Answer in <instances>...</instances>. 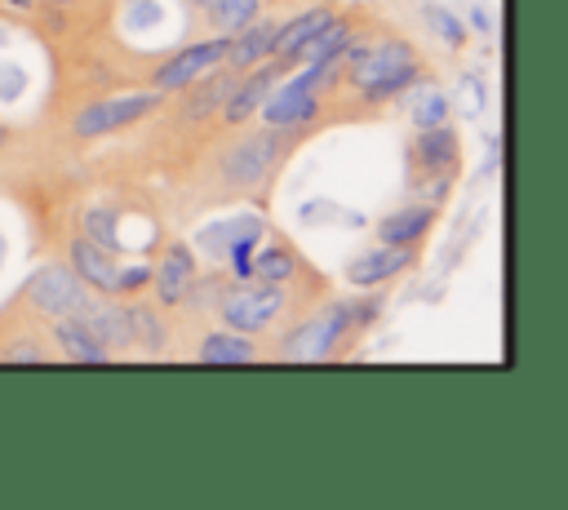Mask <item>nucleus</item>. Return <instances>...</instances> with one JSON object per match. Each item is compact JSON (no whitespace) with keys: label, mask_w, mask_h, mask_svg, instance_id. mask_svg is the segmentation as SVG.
<instances>
[{"label":"nucleus","mask_w":568,"mask_h":510,"mask_svg":"<svg viewBox=\"0 0 568 510\" xmlns=\"http://www.w3.org/2000/svg\"><path fill=\"white\" fill-rule=\"evenodd\" d=\"M351 84L364 102H390L395 93H404L408 84L422 80V62L413 53V44L404 40H377V44H346L342 49Z\"/></svg>","instance_id":"obj_1"},{"label":"nucleus","mask_w":568,"mask_h":510,"mask_svg":"<svg viewBox=\"0 0 568 510\" xmlns=\"http://www.w3.org/2000/svg\"><path fill=\"white\" fill-rule=\"evenodd\" d=\"M333 67L306 62V71L288 75L284 84H271V93L262 98V120L266 129H302L320 115V84L333 80Z\"/></svg>","instance_id":"obj_2"},{"label":"nucleus","mask_w":568,"mask_h":510,"mask_svg":"<svg viewBox=\"0 0 568 510\" xmlns=\"http://www.w3.org/2000/svg\"><path fill=\"white\" fill-rule=\"evenodd\" d=\"M355 328V302H328L324 310H315L311 319H302L284 341H280V359H302V364H315V359H328Z\"/></svg>","instance_id":"obj_3"},{"label":"nucleus","mask_w":568,"mask_h":510,"mask_svg":"<svg viewBox=\"0 0 568 510\" xmlns=\"http://www.w3.org/2000/svg\"><path fill=\"white\" fill-rule=\"evenodd\" d=\"M27 306L36 315H49V319H62V315H84V306L93 302L89 297V284L71 271V266H40L27 288H22Z\"/></svg>","instance_id":"obj_4"},{"label":"nucleus","mask_w":568,"mask_h":510,"mask_svg":"<svg viewBox=\"0 0 568 510\" xmlns=\"http://www.w3.org/2000/svg\"><path fill=\"white\" fill-rule=\"evenodd\" d=\"M222 319L235 333H262L266 324H275V315L284 310V284H257L244 279L240 288H231L222 302Z\"/></svg>","instance_id":"obj_5"},{"label":"nucleus","mask_w":568,"mask_h":510,"mask_svg":"<svg viewBox=\"0 0 568 510\" xmlns=\"http://www.w3.org/2000/svg\"><path fill=\"white\" fill-rule=\"evenodd\" d=\"M160 106V89H146V93H124V98H102L93 106H84L75 120H71V133L75 137H102V133H115L142 115H151Z\"/></svg>","instance_id":"obj_6"},{"label":"nucleus","mask_w":568,"mask_h":510,"mask_svg":"<svg viewBox=\"0 0 568 510\" xmlns=\"http://www.w3.org/2000/svg\"><path fill=\"white\" fill-rule=\"evenodd\" d=\"M226 58V35H217L213 31V40H195V44H186V49H178L155 75H151V84L160 89V93H178V89H191V80H200L209 67H217Z\"/></svg>","instance_id":"obj_7"},{"label":"nucleus","mask_w":568,"mask_h":510,"mask_svg":"<svg viewBox=\"0 0 568 510\" xmlns=\"http://www.w3.org/2000/svg\"><path fill=\"white\" fill-rule=\"evenodd\" d=\"M195 279H200V262H195L191 244H182V239H173V244L164 248L160 266H151V288H155V302H160L164 310L182 306V302L191 297Z\"/></svg>","instance_id":"obj_8"},{"label":"nucleus","mask_w":568,"mask_h":510,"mask_svg":"<svg viewBox=\"0 0 568 510\" xmlns=\"http://www.w3.org/2000/svg\"><path fill=\"white\" fill-rule=\"evenodd\" d=\"M280 155H284L280 129H266V133H253L248 142H240V146L226 155L222 173H226V182H231V186H257V182L275 169V160H280Z\"/></svg>","instance_id":"obj_9"},{"label":"nucleus","mask_w":568,"mask_h":510,"mask_svg":"<svg viewBox=\"0 0 568 510\" xmlns=\"http://www.w3.org/2000/svg\"><path fill=\"white\" fill-rule=\"evenodd\" d=\"M284 67L288 62H280V58H266V62H257V67H248V71H240V80H235V89L226 93V102H222V115H226V124H244L257 106H262V98L271 93V84L284 75Z\"/></svg>","instance_id":"obj_10"},{"label":"nucleus","mask_w":568,"mask_h":510,"mask_svg":"<svg viewBox=\"0 0 568 510\" xmlns=\"http://www.w3.org/2000/svg\"><path fill=\"white\" fill-rule=\"evenodd\" d=\"M67 262H71V271L89 284V293H106V297H115V271H120V262H115L111 248H102V244H93L89 235H80V239H71Z\"/></svg>","instance_id":"obj_11"},{"label":"nucleus","mask_w":568,"mask_h":510,"mask_svg":"<svg viewBox=\"0 0 568 510\" xmlns=\"http://www.w3.org/2000/svg\"><path fill=\"white\" fill-rule=\"evenodd\" d=\"M408 266H413V248H404V244H382V248L355 257V262L346 266V279H351L355 288H377V284L404 275Z\"/></svg>","instance_id":"obj_12"},{"label":"nucleus","mask_w":568,"mask_h":510,"mask_svg":"<svg viewBox=\"0 0 568 510\" xmlns=\"http://www.w3.org/2000/svg\"><path fill=\"white\" fill-rule=\"evenodd\" d=\"M271 40H275V22L271 18H253L248 27H240L235 35H226V67H235V71H248V67H257V62H266L271 58Z\"/></svg>","instance_id":"obj_13"},{"label":"nucleus","mask_w":568,"mask_h":510,"mask_svg":"<svg viewBox=\"0 0 568 510\" xmlns=\"http://www.w3.org/2000/svg\"><path fill=\"white\" fill-rule=\"evenodd\" d=\"M53 341H58V350H62L71 364H106V359H111V350L93 337V328H89L80 315L53 319Z\"/></svg>","instance_id":"obj_14"},{"label":"nucleus","mask_w":568,"mask_h":510,"mask_svg":"<svg viewBox=\"0 0 568 510\" xmlns=\"http://www.w3.org/2000/svg\"><path fill=\"white\" fill-rule=\"evenodd\" d=\"M89 328H93V337L115 355V350H129L133 346V333H129V310H124V302H89L84 306V315H80Z\"/></svg>","instance_id":"obj_15"},{"label":"nucleus","mask_w":568,"mask_h":510,"mask_svg":"<svg viewBox=\"0 0 568 510\" xmlns=\"http://www.w3.org/2000/svg\"><path fill=\"white\" fill-rule=\"evenodd\" d=\"M457 133L448 124H435V129H417V142H413V164L426 169V173H453L457 169Z\"/></svg>","instance_id":"obj_16"},{"label":"nucleus","mask_w":568,"mask_h":510,"mask_svg":"<svg viewBox=\"0 0 568 510\" xmlns=\"http://www.w3.org/2000/svg\"><path fill=\"white\" fill-rule=\"evenodd\" d=\"M430 222H435V208H430V204H408V208L386 213L382 226H377V235H382V244H404V248H413V244L430 231Z\"/></svg>","instance_id":"obj_17"},{"label":"nucleus","mask_w":568,"mask_h":510,"mask_svg":"<svg viewBox=\"0 0 568 510\" xmlns=\"http://www.w3.org/2000/svg\"><path fill=\"white\" fill-rule=\"evenodd\" d=\"M333 13L328 9H306V13H297V18H288L284 27H275V40H271V58H280V62H297V49L328 22Z\"/></svg>","instance_id":"obj_18"},{"label":"nucleus","mask_w":568,"mask_h":510,"mask_svg":"<svg viewBox=\"0 0 568 510\" xmlns=\"http://www.w3.org/2000/svg\"><path fill=\"white\" fill-rule=\"evenodd\" d=\"M346 44H351V22L333 13V18H328V22H324V27H320V31H315V35H311L302 49H297V58H302V62L333 67V62L342 58V49H346Z\"/></svg>","instance_id":"obj_19"},{"label":"nucleus","mask_w":568,"mask_h":510,"mask_svg":"<svg viewBox=\"0 0 568 510\" xmlns=\"http://www.w3.org/2000/svg\"><path fill=\"white\" fill-rule=\"evenodd\" d=\"M195 355H200V364H248V359H257V346L231 328V333H204Z\"/></svg>","instance_id":"obj_20"},{"label":"nucleus","mask_w":568,"mask_h":510,"mask_svg":"<svg viewBox=\"0 0 568 510\" xmlns=\"http://www.w3.org/2000/svg\"><path fill=\"white\" fill-rule=\"evenodd\" d=\"M297 271H302V262L288 244H271V248L253 253V279L257 284H288Z\"/></svg>","instance_id":"obj_21"},{"label":"nucleus","mask_w":568,"mask_h":510,"mask_svg":"<svg viewBox=\"0 0 568 510\" xmlns=\"http://www.w3.org/2000/svg\"><path fill=\"white\" fill-rule=\"evenodd\" d=\"M129 310V333H133V341L142 346V350H164V341H169V324L160 319V310L155 306H142V302H129L124 306Z\"/></svg>","instance_id":"obj_22"},{"label":"nucleus","mask_w":568,"mask_h":510,"mask_svg":"<svg viewBox=\"0 0 568 510\" xmlns=\"http://www.w3.org/2000/svg\"><path fill=\"white\" fill-rule=\"evenodd\" d=\"M257 13H262V0H217V4L209 9V22H213L217 35H235V31L248 27Z\"/></svg>","instance_id":"obj_23"},{"label":"nucleus","mask_w":568,"mask_h":510,"mask_svg":"<svg viewBox=\"0 0 568 510\" xmlns=\"http://www.w3.org/2000/svg\"><path fill=\"white\" fill-rule=\"evenodd\" d=\"M253 222H257V217H240V222L209 226V231H200V248H204L213 262H222V257H226V248H231V244H235V239H240V235H244Z\"/></svg>","instance_id":"obj_24"},{"label":"nucleus","mask_w":568,"mask_h":510,"mask_svg":"<svg viewBox=\"0 0 568 510\" xmlns=\"http://www.w3.org/2000/svg\"><path fill=\"white\" fill-rule=\"evenodd\" d=\"M413 124L417 129H435V124H448V98L439 89H422L413 98Z\"/></svg>","instance_id":"obj_25"},{"label":"nucleus","mask_w":568,"mask_h":510,"mask_svg":"<svg viewBox=\"0 0 568 510\" xmlns=\"http://www.w3.org/2000/svg\"><path fill=\"white\" fill-rule=\"evenodd\" d=\"M235 80H240V75H235V67H231V71H222L217 80H209V84L200 89V98L191 102V115H200V111H213V106H222V102H226V93L235 89Z\"/></svg>","instance_id":"obj_26"},{"label":"nucleus","mask_w":568,"mask_h":510,"mask_svg":"<svg viewBox=\"0 0 568 510\" xmlns=\"http://www.w3.org/2000/svg\"><path fill=\"white\" fill-rule=\"evenodd\" d=\"M426 18H430V27H435L453 49H462V44H466V27H462V18H457V13H448V9H439V4H430V9H426Z\"/></svg>","instance_id":"obj_27"},{"label":"nucleus","mask_w":568,"mask_h":510,"mask_svg":"<svg viewBox=\"0 0 568 510\" xmlns=\"http://www.w3.org/2000/svg\"><path fill=\"white\" fill-rule=\"evenodd\" d=\"M146 284H151V266H146V262H129V266L115 271V297H133V293H142Z\"/></svg>","instance_id":"obj_28"},{"label":"nucleus","mask_w":568,"mask_h":510,"mask_svg":"<svg viewBox=\"0 0 568 510\" xmlns=\"http://www.w3.org/2000/svg\"><path fill=\"white\" fill-rule=\"evenodd\" d=\"M0 359H9V364H44L49 350H44L40 341H18V346H4Z\"/></svg>","instance_id":"obj_29"},{"label":"nucleus","mask_w":568,"mask_h":510,"mask_svg":"<svg viewBox=\"0 0 568 510\" xmlns=\"http://www.w3.org/2000/svg\"><path fill=\"white\" fill-rule=\"evenodd\" d=\"M470 22H475L479 31H488V13H484V9H475V13H470Z\"/></svg>","instance_id":"obj_30"},{"label":"nucleus","mask_w":568,"mask_h":510,"mask_svg":"<svg viewBox=\"0 0 568 510\" xmlns=\"http://www.w3.org/2000/svg\"><path fill=\"white\" fill-rule=\"evenodd\" d=\"M0 4H13V9H31L36 0H0Z\"/></svg>","instance_id":"obj_31"},{"label":"nucleus","mask_w":568,"mask_h":510,"mask_svg":"<svg viewBox=\"0 0 568 510\" xmlns=\"http://www.w3.org/2000/svg\"><path fill=\"white\" fill-rule=\"evenodd\" d=\"M191 4H200V9H213V4H217V0H191Z\"/></svg>","instance_id":"obj_32"},{"label":"nucleus","mask_w":568,"mask_h":510,"mask_svg":"<svg viewBox=\"0 0 568 510\" xmlns=\"http://www.w3.org/2000/svg\"><path fill=\"white\" fill-rule=\"evenodd\" d=\"M53 4H75V0H53Z\"/></svg>","instance_id":"obj_33"},{"label":"nucleus","mask_w":568,"mask_h":510,"mask_svg":"<svg viewBox=\"0 0 568 510\" xmlns=\"http://www.w3.org/2000/svg\"><path fill=\"white\" fill-rule=\"evenodd\" d=\"M0 142H4V129H0Z\"/></svg>","instance_id":"obj_34"}]
</instances>
